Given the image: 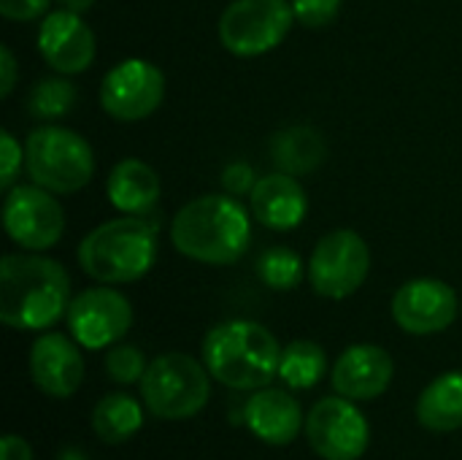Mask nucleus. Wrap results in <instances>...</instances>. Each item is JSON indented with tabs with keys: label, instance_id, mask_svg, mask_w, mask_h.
I'll list each match as a JSON object with an SVG mask.
<instances>
[{
	"label": "nucleus",
	"instance_id": "nucleus-17",
	"mask_svg": "<svg viewBox=\"0 0 462 460\" xmlns=\"http://www.w3.org/2000/svg\"><path fill=\"white\" fill-rule=\"evenodd\" d=\"M244 423L260 442L271 447L292 445L306 428L300 404L279 388H260L244 404Z\"/></svg>",
	"mask_w": 462,
	"mask_h": 460
},
{
	"label": "nucleus",
	"instance_id": "nucleus-28",
	"mask_svg": "<svg viewBox=\"0 0 462 460\" xmlns=\"http://www.w3.org/2000/svg\"><path fill=\"white\" fill-rule=\"evenodd\" d=\"M22 160H24L22 144L8 130H3L0 133V187L3 190L14 187V179L22 168Z\"/></svg>",
	"mask_w": 462,
	"mask_h": 460
},
{
	"label": "nucleus",
	"instance_id": "nucleus-31",
	"mask_svg": "<svg viewBox=\"0 0 462 460\" xmlns=\"http://www.w3.org/2000/svg\"><path fill=\"white\" fill-rule=\"evenodd\" d=\"M16 84V57L14 52L3 43L0 46V98H8Z\"/></svg>",
	"mask_w": 462,
	"mask_h": 460
},
{
	"label": "nucleus",
	"instance_id": "nucleus-7",
	"mask_svg": "<svg viewBox=\"0 0 462 460\" xmlns=\"http://www.w3.org/2000/svg\"><path fill=\"white\" fill-rule=\"evenodd\" d=\"M292 22V0H233L219 16V41L236 57H260L287 38Z\"/></svg>",
	"mask_w": 462,
	"mask_h": 460
},
{
	"label": "nucleus",
	"instance_id": "nucleus-32",
	"mask_svg": "<svg viewBox=\"0 0 462 460\" xmlns=\"http://www.w3.org/2000/svg\"><path fill=\"white\" fill-rule=\"evenodd\" d=\"M0 460H32V450L22 437H3L0 442Z\"/></svg>",
	"mask_w": 462,
	"mask_h": 460
},
{
	"label": "nucleus",
	"instance_id": "nucleus-25",
	"mask_svg": "<svg viewBox=\"0 0 462 460\" xmlns=\"http://www.w3.org/2000/svg\"><path fill=\"white\" fill-rule=\"evenodd\" d=\"M257 277L271 290H295L303 279V260L290 247H271L257 260Z\"/></svg>",
	"mask_w": 462,
	"mask_h": 460
},
{
	"label": "nucleus",
	"instance_id": "nucleus-26",
	"mask_svg": "<svg viewBox=\"0 0 462 460\" xmlns=\"http://www.w3.org/2000/svg\"><path fill=\"white\" fill-rule=\"evenodd\" d=\"M103 369L108 374L111 382L116 385H135L143 380L149 363L143 358V352L133 344H116L108 350L106 361H103Z\"/></svg>",
	"mask_w": 462,
	"mask_h": 460
},
{
	"label": "nucleus",
	"instance_id": "nucleus-8",
	"mask_svg": "<svg viewBox=\"0 0 462 460\" xmlns=\"http://www.w3.org/2000/svg\"><path fill=\"white\" fill-rule=\"evenodd\" d=\"M371 271V249L365 239L349 228L322 236L309 258V282L317 296L344 301L355 296Z\"/></svg>",
	"mask_w": 462,
	"mask_h": 460
},
{
	"label": "nucleus",
	"instance_id": "nucleus-29",
	"mask_svg": "<svg viewBox=\"0 0 462 460\" xmlns=\"http://www.w3.org/2000/svg\"><path fill=\"white\" fill-rule=\"evenodd\" d=\"M222 184H225L227 195L238 198V195H252V190H254L257 179H254L252 165H246V163H233V165H227V168H225V174H222Z\"/></svg>",
	"mask_w": 462,
	"mask_h": 460
},
{
	"label": "nucleus",
	"instance_id": "nucleus-3",
	"mask_svg": "<svg viewBox=\"0 0 462 460\" xmlns=\"http://www.w3.org/2000/svg\"><path fill=\"white\" fill-rule=\"evenodd\" d=\"M282 347L276 336L252 320H227L203 339L208 374L230 390H260L279 377Z\"/></svg>",
	"mask_w": 462,
	"mask_h": 460
},
{
	"label": "nucleus",
	"instance_id": "nucleus-33",
	"mask_svg": "<svg viewBox=\"0 0 462 460\" xmlns=\"http://www.w3.org/2000/svg\"><path fill=\"white\" fill-rule=\"evenodd\" d=\"M57 3L68 11H76V14H87L95 5V0H57Z\"/></svg>",
	"mask_w": 462,
	"mask_h": 460
},
{
	"label": "nucleus",
	"instance_id": "nucleus-20",
	"mask_svg": "<svg viewBox=\"0 0 462 460\" xmlns=\"http://www.w3.org/2000/svg\"><path fill=\"white\" fill-rule=\"evenodd\" d=\"M271 157H273L279 171H284L290 176H303V174H314L325 163L328 144L317 127L292 125V127L273 136Z\"/></svg>",
	"mask_w": 462,
	"mask_h": 460
},
{
	"label": "nucleus",
	"instance_id": "nucleus-10",
	"mask_svg": "<svg viewBox=\"0 0 462 460\" xmlns=\"http://www.w3.org/2000/svg\"><path fill=\"white\" fill-rule=\"evenodd\" d=\"M306 439L325 460H360L371 442L368 418L344 396L317 401L306 418Z\"/></svg>",
	"mask_w": 462,
	"mask_h": 460
},
{
	"label": "nucleus",
	"instance_id": "nucleus-9",
	"mask_svg": "<svg viewBox=\"0 0 462 460\" xmlns=\"http://www.w3.org/2000/svg\"><path fill=\"white\" fill-rule=\"evenodd\" d=\"M3 228L14 244L30 252L57 247L65 233V209L54 192L38 184H16L5 190Z\"/></svg>",
	"mask_w": 462,
	"mask_h": 460
},
{
	"label": "nucleus",
	"instance_id": "nucleus-12",
	"mask_svg": "<svg viewBox=\"0 0 462 460\" xmlns=\"http://www.w3.org/2000/svg\"><path fill=\"white\" fill-rule=\"evenodd\" d=\"M68 331L87 350H106L116 344L133 325L130 301L114 287H89L68 306Z\"/></svg>",
	"mask_w": 462,
	"mask_h": 460
},
{
	"label": "nucleus",
	"instance_id": "nucleus-14",
	"mask_svg": "<svg viewBox=\"0 0 462 460\" xmlns=\"http://www.w3.org/2000/svg\"><path fill=\"white\" fill-rule=\"evenodd\" d=\"M38 52L46 65L62 76H76L95 62V33L81 14L60 8L43 16L38 27Z\"/></svg>",
	"mask_w": 462,
	"mask_h": 460
},
{
	"label": "nucleus",
	"instance_id": "nucleus-24",
	"mask_svg": "<svg viewBox=\"0 0 462 460\" xmlns=\"http://www.w3.org/2000/svg\"><path fill=\"white\" fill-rule=\"evenodd\" d=\"M76 106V87L68 79H41L27 95V111L35 119H60Z\"/></svg>",
	"mask_w": 462,
	"mask_h": 460
},
{
	"label": "nucleus",
	"instance_id": "nucleus-13",
	"mask_svg": "<svg viewBox=\"0 0 462 460\" xmlns=\"http://www.w3.org/2000/svg\"><path fill=\"white\" fill-rule=\"evenodd\" d=\"M457 293L441 279H411L393 298V320L411 336L447 331L457 317Z\"/></svg>",
	"mask_w": 462,
	"mask_h": 460
},
{
	"label": "nucleus",
	"instance_id": "nucleus-6",
	"mask_svg": "<svg viewBox=\"0 0 462 460\" xmlns=\"http://www.w3.org/2000/svg\"><path fill=\"white\" fill-rule=\"evenodd\" d=\"M211 374L206 363H198L184 352L157 355L141 385V399L146 409L160 420H187L203 412L211 399Z\"/></svg>",
	"mask_w": 462,
	"mask_h": 460
},
{
	"label": "nucleus",
	"instance_id": "nucleus-34",
	"mask_svg": "<svg viewBox=\"0 0 462 460\" xmlns=\"http://www.w3.org/2000/svg\"><path fill=\"white\" fill-rule=\"evenodd\" d=\"M57 460H89L81 450H76V447H65V450H60V455Z\"/></svg>",
	"mask_w": 462,
	"mask_h": 460
},
{
	"label": "nucleus",
	"instance_id": "nucleus-15",
	"mask_svg": "<svg viewBox=\"0 0 462 460\" xmlns=\"http://www.w3.org/2000/svg\"><path fill=\"white\" fill-rule=\"evenodd\" d=\"M79 342L65 333H43L30 347V377L51 399L73 396L84 382V358Z\"/></svg>",
	"mask_w": 462,
	"mask_h": 460
},
{
	"label": "nucleus",
	"instance_id": "nucleus-23",
	"mask_svg": "<svg viewBox=\"0 0 462 460\" xmlns=\"http://www.w3.org/2000/svg\"><path fill=\"white\" fill-rule=\"evenodd\" d=\"M328 371V352L311 339H295L282 350L279 377L292 390H311Z\"/></svg>",
	"mask_w": 462,
	"mask_h": 460
},
{
	"label": "nucleus",
	"instance_id": "nucleus-22",
	"mask_svg": "<svg viewBox=\"0 0 462 460\" xmlns=\"http://www.w3.org/2000/svg\"><path fill=\"white\" fill-rule=\"evenodd\" d=\"M143 426L141 404L127 393H108L92 409V431L103 445H125Z\"/></svg>",
	"mask_w": 462,
	"mask_h": 460
},
{
	"label": "nucleus",
	"instance_id": "nucleus-27",
	"mask_svg": "<svg viewBox=\"0 0 462 460\" xmlns=\"http://www.w3.org/2000/svg\"><path fill=\"white\" fill-rule=\"evenodd\" d=\"M295 22L311 30H322L333 24L341 14V0H292Z\"/></svg>",
	"mask_w": 462,
	"mask_h": 460
},
{
	"label": "nucleus",
	"instance_id": "nucleus-11",
	"mask_svg": "<svg viewBox=\"0 0 462 460\" xmlns=\"http://www.w3.org/2000/svg\"><path fill=\"white\" fill-rule=\"evenodd\" d=\"M165 98L162 70L141 57L116 62L100 81V106L111 119L141 122L152 117Z\"/></svg>",
	"mask_w": 462,
	"mask_h": 460
},
{
	"label": "nucleus",
	"instance_id": "nucleus-21",
	"mask_svg": "<svg viewBox=\"0 0 462 460\" xmlns=\"http://www.w3.org/2000/svg\"><path fill=\"white\" fill-rule=\"evenodd\" d=\"M417 420L422 428L436 434H449L462 428V371H449L433 380L420 401Z\"/></svg>",
	"mask_w": 462,
	"mask_h": 460
},
{
	"label": "nucleus",
	"instance_id": "nucleus-19",
	"mask_svg": "<svg viewBox=\"0 0 462 460\" xmlns=\"http://www.w3.org/2000/svg\"><path fill=\"white\" fill-rule=\"evenodd\" d=\"M106 192L114 209H119L122 214H133V217H146L157 201H160V176L157 171L135 157L119 160L106 182Z\"/></svg>",
	"mask_w": 462,
	"mask_h": 460
},
{
	"label": "nucleus",
	"instance_id": "nucleus-16",
	"mask_svg": "<svg viewBox=\"0 0 462 460\" xmlns=\"http://www.w3.org/2000/svg\"><path fill=\"white\" fill-rule=\"evenodd\" d=\"M395 374V363L387 350L376 344H355L341 352L333 366V390L352 401L379 399Z\"/></svg>",
	"mask_w": 462,
	"mask_h": 460
},
{
	"label": "nucleus",
	"instance_id": "nucleus-30",
	"mask_svg": "<svg viewBox=\"0 0 462 460\" xmlns=\"http://www.w3.org/2000/svg\"><path fill=\"white\" fill-rule=\"evenodd\" d=\"M51 0H0V14L11 22H32L43 16Z\"/></svg>",
	"mask_w": 462,
	"mask_h": 460
},
{
	"label": "nucleus",
	"instance_id": "nucleus-18",
	"mask_svg": "<svg viewBox=\"0 0 462 460\" xmlns=\"http://www.w3.org/2000/svg\"><path fill=\"white\" fill-rule=\"evenodd\" d=\"M252 214L263 228L271 230H292L298 228L309 214V198L300 182L284 171L268 174L257 179L252 195Z\"/></svg>",
	"mask_w": 462,
	"mask_h": 460
},
{
	"label": "nucleus",
	"instance_id": "nucleus-1",
	"mask_svg": "<svg viewBox=\"0 0 462 460\" xmlns=\"http://www.w3.org/2000/svg\"><path fill=\"white\" fill-rule=\"evenodd\" d=\"M68 271L43 255H3L0 320L14 331H46L68 314Z\"/></svg>",
	"mask_w": 462,
	"mask_h": 460
},
{
	"label": "nucleus",
	"instance_id": "nucleus-4",
	"mask_svg": "<svg viewBox=\"0 0 462 460\" xmlns=\"http://www.w3.org/2000/svg\"><path fill=\"white\" fill-rule=\"evenodd\" d=\"M76 255L89 279L100 285H130L143 279L157 260V228L143 217L125 214L87 233Z\"/></svg>",
	"mask_w": 462,
	"mask_h": 460
},
{
	"label": "nucleus",
	"instance_id": "nucleus-5",
	"mask_svg": "<svg viewBox=\"0 0 462 460\" xmlns=\"http://www.w3.org/2000/svg\"><path fill=\"white\" fill-rule=\"evenodd\" d=\"M24 168L32 184L54 195H70L92 182L95 155L89 141L76 130L43 125L24 141Z\"/></svg>",
	"mask_w": 462,
	"mask_h": 460
},
{
	"label": "nucleus",
	"instance_id": "nucleus-2",
	"mask_svg": "<svg viewBox=\"0 0 462 460\" xmlns=\"http://www.w3.org/2000/svg\"><path fill=\"white\" fill-rule=\"evenodd\" d=\"M173 247L203 266H230L249 249L252 220L233 195H200L171 222Z\"/></svg>",
	"mask_w": 462,
	"mask_h": 460
}]
</instances>
